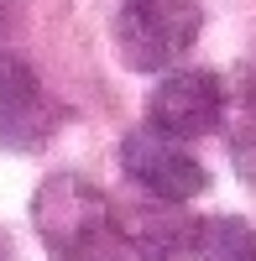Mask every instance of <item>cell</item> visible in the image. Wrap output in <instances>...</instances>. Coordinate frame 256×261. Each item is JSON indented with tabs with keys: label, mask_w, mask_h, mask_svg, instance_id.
Returning <instances> with one entry per match:
<instances>
[{
	"label": "cell",
	"mask_w": 256,
	"mask_h": 261,
	"mask_svg": "<svg viewBox=\"0 0 256 261\" xmlns=\"http://www.w3.org/2000/svg\"><path fill=\"white\" fill-rule=\"evenodd\" d=\"M204 6L199 0H125L115 11V47L125 68L162 73L199 42Z\"/></svg>",
	"instance_id": "obj_1"
},
{
	"label": "cell",
	"mask_w": 256,
	"mask_h": 261,
	"mask_svg": "<svg viewBox=\"0 0 256 261\" xmlns=\"http://www.w3.org/2000/svg\"><path fill=\"white\" fill-rule=\"evenodd\" d=\"M32 225L42 235V246H47L53 256H68V261H79L105 230H115L105 193L89 178H73V172H58V178H47L37 188Z\"/></svg>",
	"instance_id": "obj_2"
},
{
	"label": "cell",
	"mask_w": 256,
	"mask_h": 261,
	"mask_svg": "<svg viewBox=\"0 0 256 261\" xmlns=\"http://www.w3.org/2000/svg\"><path fill=\"white\" fill-rule=\"evenodd\" d=\"M225 120V84L204 68L167 73L146 99V125L173 141H199Z\"/></svg>",
	"instance_id": "obj_3"
},
{
	"label": "cell",
	"mask_w": 256,
	"mask_h": 261,
	"mask_svg": "<svg viewBox=\"0 0 256 261\" xmlns=\"http://www.w3.org/2000/svg\"><path fill=\"white\" fill-rule=\"evenodd\" d=\"M120 167L125 178L141 183L152 199H167V204H183L194 199V193L209 183L204 162L194 157V151H183L173 136H162V130H131V136L120 141Z\"/></svg>",
	"instance_id": "obj_4"
},
{
	"label": "cell",
	"mask_w": 256,
	"mask_h": 261,
	"mask_svg": "<svg viewBox=\"0 0 256 261\" xmlns=\"http://www.w3.org/2000/svg\"><path fill=\"white\" fill-rule=\"evenodd\" d=\"M53 120H58V110L47 105L42 84L16 58H0V141L6 146H32L37 136H47Z\"/></svg>",
	"instance_id": "obj_5"
},
{
	"label": "cell",
	"mask_w": 256,
	"mask_h": 261,
	"mask_svg": "<svg viewBox=\"0 0 256 261\" xmlns=\"http://www.w3.org/2000/svg\"><path fill=\"white\" fill-rule=\"evenodd\" d=\"M120 235L141 261H183L194 256V241H199V220L167 209V199L146 204V209H131L120 220Z\"/></svg>",
	"instance_id": "obj_6"
},
{
	"label": "cell",
	"mask_w": 256,
	"mask_h": 261,
	"mask_svg": "<svg viewBox=\"0 0 256 261\" xmlns=\"http://www.w3.org/2000/svg\"><path fill=\"white\" fill-rule=\"evenodd\" d=\"M199 261H256V230L236 214H215L199 220V241H194Z\"/></svg>",
	"instance_id": "obj_7"
},
{
	"label": "cell",
	"mask_w": 256,
	"mask_h": 261,
	"mask_svg": "<svg viewBox=\"0 0 256 261\" xmlns=\"http://www.w3.org/2000/svg\"><path fill=\"white\" fill-rule=\"evenodd\" d=\"M79 261H136V251L125 246V241H120L115 230H105V235H99V241H94L89 251H84Z\"/></svg>",
	"instance_id": "obj_8"
},
{
	"label": "cell",
	"mask_w": 256,
	"mask_h": 261,
	"mask_svg": "<svg viewBox=\"0 0 256 261\" xmlns=\"http://www.w3.org/2000/svg\"><path fill=\"white\" fill-rule=\"evenodd\" d=\"M0 261H6V241H0Z\"/></svg>",
	"instance_id": "obj_9"
}]
</instances>
